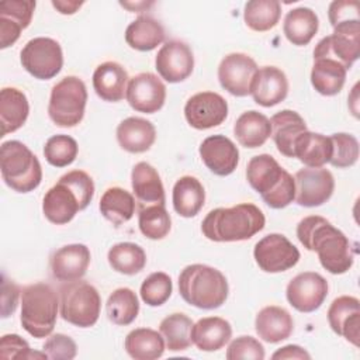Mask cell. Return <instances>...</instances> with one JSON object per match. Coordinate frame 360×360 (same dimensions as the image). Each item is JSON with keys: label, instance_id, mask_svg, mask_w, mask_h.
<instances>
[{"label": "cell", "instance_id": "obj_1", "mask_svg": "<svg viewBox=\"0 0 360 360\" xmlns=\"http://www.w3.org/2000/svg\"><path fill=\"white\" fill-rule=\"evenodd\" d=\"M297 238L311 252H316L321 266L332 274L346 273L354 262L356 250L347 236L326 218L309 215L297 225Z\"/></svg>", "mask_w": 360, "mask_h": 360}, {"label": "cell", "instance_id": "obj_2", "mask_svg": "<svg viewBox=\"0 0 360 360\" xmlns=\"http://www.w3.org/2000/svg\"><path fill=\"white\" fill-rule=\"evenodd\" d=\"M264 224L266 218L259 207L242 202L229 208L211 210L201 222V231L214 242H239L255 236Z\"/></svg>", "mask_w": 360, "mask_h": 360}, {"label": "cell", "instance_id": "obj_3", "mask_svg": "<svg viewBox=\"0 0 360 360\" xmlns=\"http://www.w3.org/2000/svg\"><path fill=\"white\" fill-rule=\"evenodd\" d=\"M246 179L270 208L280 210L294 201V177L271 155L253 156L246 167Z\"/></svg>", "mask_w": 360, "mask_h": 360}, {"label": "cell", "instance_id": "obj_4", "mask_svg": "<svg viewBox=\"0 0 360 360\" xmlns=\"http://www.w3.org/2000/svg\"><path fill=\"white\" fill-rule=\"evenodd\" d=\"M179 292L187 304L195 308L215 309L226 301L229 285L218 269L195 263L181 270Z\"/></svg>", "mask_w": 360, "mask_h": 360}, {"label": "cell", "instance_id": "obj_5", "mask_svg": "<svg viewBox=\"0 0 360 360\" xmlns=\"http://www.w3.org/2000/svg\"><path fill=\"white\" fill-rule=\"evenodd\" d=\"M59 297L46 283H34L21 291V325L32 338H48L56 323Z\"/></svg>", "mask_w": 360, "mask_h": 360}, {"label": "cell", "instance_id": "obj_6", "mask_svg": "<svg viewBox=\"0 0 360 360\" xmlns=\"http://www.w3.org/2000/svg\"><path fill=\"white\" fill-rule=\"evenodd\" d=\"M0 169L4 183L17 193H30L42 180V167L38 158L20 141L1 143Z\"/></svg>", "mask_w": 360, "mask_h": 360}, {"label": "cell", "instance_id": "obj_7", "mask_svg": "<svg viewBox=\"0 0 360 360\" xmlns=\"http://www.w3.org/2000/svg\"><path fill=\"white\" fill-rule=\"evenodd\" d=\"M100 309V294L90 283L80 278L59 287V312L63 321L79 328H90L98 321Z\"/></svg>", "mask_w": 360, "mask_h": 360}, {"label": "cell", "instance_id": "obj_8", "mask_svg": "<svg viewBox=\"0 0 360 360\" xmlns=\"http://www.w3.org/2000/svg\"><path fill=\"white\" fill-rule=\"evenodd\" d=\"M87 89L77 76H66L51 90L48 115L58 127H76L84 117Z\"/></svg>", "mask_w": 360, "mask_h": 360}, {"label": "cell", "instance_id": "obj_9", "mask_svg": "<svg viewBox=\"0 0 360 360\" xmlns=\"http://www.w3.org/2000/svg\"><path fill=\"white\" fill-rule=\"evenodd\" d=\"M22 68L35 79L49 80L63 66V53L58 41L48 37L30 39L20 52Z\"/></svg>", "mask_w": 360, "mask_h": 360}, {"label": "cell", "instance_id": "obj_10", "mask_svg": "<svg viewBox=\"0 0 360 360\" xmlns=\"http://www.w3.org/2000/svg\"><path fill=\"white\" fill-rule=\"evenodd\" d=\"M316 56L332 58L349 70L360 56V20L336 24L333 32L316 44L314 58Z\"/></svg>", "mask_w": 360, "mask_h": 360}, {"label": "cell", "instance_id": "obj_11", "mask_svg": "<svg viewBox=\"0 0 360 360\" xmlns=\"http://www.w3.org/2000/svg\"><path fill=\"white\" fill-rule=\"evenodd\" d=\"M257 266L266 273H281L294 267L300 260V250L281 233H269L253 249Z\"/></svg>", "mask_w": 360, "mask_h": 360}, {"label": "cell", "instance_id": "obj_12", "mask_svg": "<svg viewBox=\"0 0 360 360\" xmlns=\"http://www.w3.org/2000/svg\"><path fill=\"white\" fill-rule=\"evenodd\" d=\"M295 202L301 207H319L333 194L335 179L328 169L304 167L294 176Z\"/></svg>", "mask_w": 360, "mask_h": 360}, {"label": "cell", "instance_id": "obj_13", "mask_svg": "<svg viewBox=\"0 0 360 360\" xmlns=\"http://www.w3.org/2000/svg\"><path fill=\"white\" fill-rule=\"evenodd\" d=\"M257 69L256 62L249 55L242 52L228 53L218 66L219 84L232 96L245 97L250 94Z\"/></svg>", "mask_w": 360, "mask_h": 360}, {"label": "cell", "instance_id": "obj_14", "mask_svg": "<svg viewBox=\"0 0 360 360\" xmlns=\"http://www.w3.org/2000/svg\"><path fill=\"white\" fill-rule=\"evenodd\" d=\"M184 117L190 127L195 129H210L225 121L228 117V103L218 93L201 91L187 100Z\"/></svg>", "mask_w": 360, "mask_h": 360}, {"label": "cell", "instance_id": "obj_15", "mask_svg": "<svg viewBox=\"0 0 360 360\" xmlns=\"http://www.w3.org/2000/svg\"><path fill=\"white\" fill-rule=\"evenodd\" d=\"M328 295V281L315 271L297 274L287 285L285 297L292 308L300 312H314Z\"/></svg>", "mask_w": 360, "mask_h": 360}, {"label": "cell", "instance_id": "obj_16", "mask_svg": "<svg viewBox=\"0 0 360 360\" xmlns=\"http://www.w3.org/2000/svg\"><path fill=\"white\" fill-rule=\"evenodd\" d=\"M155 66L162 79L169 83L186 80L194 69V55L191 48L179 39L165 42L158 51Z\"/></svg>", "mask_w": 360, "mask_h": 360}, {"label": "cell", "instance_id": "obj_17", "mask_svg": "<svg viewBox=\"0 0 360 360\" xmlns=\"http://www.w3.org/2000/svg\"><path fill=\"white\" fill-rule=\"evenodd\" d=\"M125 97L135 111L153 114L165 104L166 86L156 75L143 72L128 80Z\"/></svg>", "mask_w": 360, "mask_h": 360}, {"label": "cell", "instance_id": "obj_18", "mask_svg": "<svg viewBox=\"0 0 360 360\" xmlns=\"http://www.w3.org/2000/svg\"><path fill=\"white\" fill-rule=\"evenodd\" d=\"M80 197L65 180L59 179L44 195L42 211L45 218L55 225H65L70 222L77 211L84 210Z\"/></svg>", "mask_w": 360, "mask_h": 360}, {"label": "cell", "instance_id": "obj_19", "mask_svg": "<svg viewBox=\"0 0 360 360\" xmlns=\"http://www.w3.org/2000/svg\"><path fill=\"white\" fill-rule=\"evenodd\" d=\"M200 156L204 165L217 176H229L239 163L236 145L225 135H211L200 145Z\"/></svg>", "mask_w": 360, "mask_h": 360}, {"label": "cell", "instance_id": "obj_20", "mask_svg": "<svg viewBox=\"0 0 360 360\" xmlns=\"http://www.w3.org/2000/svg\"><path fill=\"white\" fill-rule=\"evenodd\" d=\"M90 250L83 243H70L59 248L51 256V273L59 281L80 280L90 264Z\"/></svg>", "mask_w": 360, "mask_h": 360}, {"label": "cell", "instance_id": "obj_21", "mask_svg": "<svg viewBox=\"0 0 360 360\" xmlns=\"http://www.w3.org/2000/svg\"><path fill=\"white\" fill-rule=\"evenodd\" d=\"M328 322L332 330L347 342L359 346L360 339V301L352 295H342L332 301L328 309Z\"/></svg>", "mask_w": 360, "mask_h": 360}, {"label": "cell", "instance_id": "obj_22", "mask_svg": "<svg viewBox=\"0 0 360 360\" xmlns=\"http://www.w3.org/2000/svg\"><path fill=\"white\" fill-rule=\"evenodd\" d=\"M32 0H7L0 3V48L13 45L25 30L35 10Z\"/></svg>", "mask_w": 360, "mask_h": 360}, {"label": "cell", "instance_id": "obj_23", "mask_svg": "<svg viewBox=\"0 0 360 360\" xmlns=\"http://www.w3.org/2000/svg\"><path fill=\"white\" fill-rule=\"evenodd\" d=\"M250 94L255 103L262 107L277 105L288 94V80L285 73L277 66H263L257 69Z\"/></svg>", "mask_w": 360, "mask_h": 360}, {"label": "cell", "instance_id": "obj_24", "mask_svg": "<svg viewBox=\"0 0 360 360\" xmlns=\"http://www.w3.org/2000/svg\"><path fill=\"white\" fill-rule=\"evenodd\" d=\"M131 184L138 208L166 204L163 183L152 165L146 162L136 163L131 172Z\"/></svg>", "mask_w": 360, "mask_h": 360}, {"label": "cell", "instance_id": "obj_25", "mask_svg": "<svg viewBox=\"0 0 360 360\" xmlns=\"http://www.w3.org/2000/svg\"><path fill=\"white\" fill-rule=\"evenodd\" d=\"M271 138L277 146V150L287 156L294 158L295 141L308 131L304 118L292 110H281L270 118Z\"/></svg>", "mask_w": 360, "mask_h": 360}, {"label": "cell", "instance_id": "obj_26", "mask_svg": "<svg viewBox=\"0 0 360 360\" xmlns=\"http://www.w3.org/2000/svg\"><path fill=\"white\" fill-rule=\"evenodd\" d=\"M127 70L122 65L114 60H108L98 65L93 73L94 91L104 101H121L127 93Z\"/></svg>", "mask_w": 360, "mask_h": 360}, {"label": "cell", "instance_id": "obj_27", "mask_svg": "<svg viewBox=\"0 0 360 360\" xmlns=\"http://www.w3.org/2000/svg\"><path fill=\"white\" fill-rule=\"evenodd\" d=\"M156 139L155 125L141 117H128L117 127L118 145L129 153H143Z\"/></svg>", "mask_w": 360, "mask_h": 360}, {"label": "cell", "instance_id": "obj_28", "mask_svg": "<svg viewBox=\"0 0 360 360\" xmlns=\"http://www.w3.org/2000/svg\"><path fill=\"white\" fill-rule=\"evenodd\" d=\"M255 329L260 339L267 343H278L290 338L294 321L290 312L277 305L262 308L255 319Z\"/></svg>", "mask_w": 360, "mask_h": 360}, {"label": "cell", "instance_id": "obj_29", "mask_svg": "<svg viewBox=\"0 0 360 360\" xmlns=\"http://www.w3.org/2000/svg\"><path fill=\"white\" fill-rule=\"evenodd\" d=\"M232 338L231 323L219 316L198 319L191 328V340L201 352H217Z\"/></svg>", "mask_w": 360, "mask_h": 360}, {"label": "cell", "instance_id": "obj_30", "mask_svg": "<svg viewBox=\"0 0 360 360\" xmlns=\"http://www.w3.org/2000/svg\"><path fill=\"white\" fill-rule=\"evenodd\" d=\"M30 114L27 96L15 87H4L0 91V124L1 135L20 129Z\"/></svg>", "mask_w": 360, "mask_h": 360}, {"label": "cell", "instance_id": "obj_31", "mask_svg": "<svg viewBox=\"0 0 360 360\" xmlns=\"http://www.w3.org/2000/svg\"><path fill=\"white\" fill-rule=\"evenodd\" d=\"M346 73V68L338 60L328 56H316L311 70V84L322 96H335L343 89Z\"/></svg>", "mask_w": 360, "mask_h": 360}, {"label": "cell", "instance_id": "obj_32", "mask_svg": "<svg viewBox=\"0 0 360 360\" xmlns=\"http://www.w3.org/2000/svg\"><path fill=\"white\" fill-rule=\"evenodd\" d=\"M233 134L242 146L249 149L259 148L271 135L270 120L256 110L245 111L238 117L233 125Z\"/></svg>", "mask_w": 360, "mask_h": 360}, {"label": "cell", "instance_id": "obj_33", "mask_svg": "<svg viewBox=\"0 0 360 360\" xmlns=\"http://www.w3.org/2000/svg\"><path fill=\"white\" fill-rule=\"evenodd\" d=\"M172 201L174 211L180 217H195L205 201V191L201 181L194 176L180 177L173 186Z\"/></svg>", "mask_w": 360, "mask_h": 360}, {"label": "cell", "instance_id": "obj_34", "mask_svg": "<svg viewBox=\"0 0 360 360\" xmlns=\"http://www.w3.org/2000/svg\"><path fill=\"white\" fill-rule=\"evenodd\" d=\"M165 37L163 25L150 15H139L125 30L127 44L141 52L155 49L165 41Z\"/></svg>", "mask_w": 360, "mask_h": 360}, {"label": "cell", "instance_id": "obj_35", "mask_svg": "<svg viewBox=\"0 0 360 360\" xmlns=\"http://www.w3.org/2000/svg\"><path fill=\"white\" fill-rule=\"evenodd\" d=\"M332 156V142L329 136L305 131L294 145V158L307 167H323Z\"/></svg>", "mask_w": 360, "mask_h": 360}, {"label": "cell", "instance_id": "obj_36", "mask_svg": "<svg viewBox=\"0 0 360 360\" xmlns=\"http://www.w3.org/2000/svg\"><path fill=\"white\" fill-rule=\"evenodd\" d=\"M319 28V20L314 10L308 7H297L290 10L284 18L283 31L285 38L297 46L311 42Z\"/></svg>", "mask_w": 360, "mask_h": 360}, {"label": "cell", "instance_id": "obj_37", "mask_svg": "<svg viewBox=\"0 0 360 360\" xmlns=\"http://www.w3.org/2000/svg\"><path fill=\"white\" fill-rule=\"evenodd\" d=\"M134 195L121 187H110L100 198V212L112 225L120 226L128 222L135 212Z\"/></svg>", "mask_w": 360, "mask_h": 360}, {"label": "cell", "instance_id": "obj_38", "mask_svg": "<svg viewBox=\"0 0 360 360\" xmlns=\"http://www.w3.org/2000/svg\"><path fill=\"white\" fill-rule=\"evenodd\" d=\"M125 350L135 360H156L165 352V339L150 328H138L125 338Z\"/></svg>", "mask_w": 360, "mask_h": 360}, {"label": "cell", "instance_id": "obj_39", "mask_svg": "<svg viewBox=\"0 0 360 360\" xmlns=\"http://www.w3.org/2000/svg\"><path fill=\"white\" fill-rule=\"evenodd\" d=\"M193 321L181 312H174L162 319L159 325V332L165 339V345L170 352L187 350L191 340Z\"/></svg>", "mask_w": 360, "mask_h": 360}, {"label": "cell", "instance_id": "obj_40", "mask_svg": "<svg viewBox=\"0 0 360 360\" xmlns=\"http://www.w3.org/2000/svg\"><path fill=\"white\" fill-rule=\"evenodd\" d=\"M108 263L117 273L134 276L146 266L145 250L132 242H121L110 248L107 255Z\"/></svg>", "mask_w": 360, "mask_h": 360}, {"label": "cell", "instance_id": "obj_41", "mask_svg": "<svg viewBox=\"0 0 360 360\" xmlns=\"http://www.w3.org/2000/svg\"><path fill=\"white\" fill-rule=\"evenodd\" d=\"M105 311L112 323L120 326L129 325L136 319L139 312L138 297L128 287L117 288L110 294L105 302Z\"/></svg>", "mask_w": 360, "mask_h": 360}, {"label": "cell", "instance_id": "obj_42", "mask_svg": "<svg viewBox=\"0 0 360 360\" xmlns=\"http://www.w3.org/2000/svg\"><path fill=\"white\" fill-rule=\"evenodd\" d=\"M281 15V4L277 0H252L245 4V24L256 32L274 28Z\"/></svg>", "mask_w": 360, "mask_h": 360}, {"label": "cell", "instance_id": "obj_43", "mask_svg": "<svg viewBox=\"0 0 360 360\" xmlns=\"http://www.w3.org/2000/svg\"><path fill=\"white\" fill-rule=\"evenodd\" d=\"M138 210V225L143 236L152 240L167 236L172 228V218L165 205H148Z\"/></svg>", "mask_w": 360, "mask_h": 360}, {"label": "cell", "instance_id": "obj_44", "mask_svg": "<svg viewBox=\"0 0 360 360\" xmlns=\"http://www.w3.org/2000/svg\"><path fill=\"white\" fill-rule=\"evenodd\" d=\"M79 152L77 142L69 135H53L44 146V156L51 166L65 167L75 162Z\"/></svg>", "mask_w": 360, "mask_h": 360}, {"label": "cell", "instance_id": "obj_45", "mask_svg": "<svg viewBox=\"0 0 360 360\" xmlns=\"http://www.w3.org/2000/svg\"><path fill=\"white\" fill-rule=\"evenodd\" d=\"M173 284L169 274L163 271H155L149 274L141 284V298L149 307L163 305L172 295Z\"/></svg>", "mask_w": 360, "mask_h": 360}, {"label": "cell", "instance_id": "obj_46", "mask_svg": "<svg viewBox=\"0 0 360 360\" xmlns=\"http://www.w3.org/2000/svg\"><path fill=\"white\" fill-rule=\"evenodd\" d=\"M329 138L332 142V156L329 163L338 169L353 166L359 159V141L346 132H338Z\"/></svg>", "mask_w": 360, "mask_h": 360}, {"label": "cell", "instance_id": "obj_47", "mask_svg": "<svg viewBox=\"0 0 360 360\" xmlns=\"http://www.w3.org/2000/svg\"><path fill=\"white\" fill-rule=\"evenodd\" d=\"M0 359L3 360H44L48 356L44 352L31 350L27 340L15 333L3 335L0 339Z\"/></svg>", "mask_w": 360, "mask_h": 360}, {"label": "cell", "instance_id": "obj_48", "mask_svg": "<svg viewBox=\"0 0 360 360\" xmlns=\"http://www.w3.org/2000/svg\"><path fill=\"white\" fill-rule=\"evenodd\" d=\"M228 360H239V359H250V360H263L264 359V347L263 345L252 338V336H239L231 342L226 349Z\"/></svg>", "mask_w": 360, "mask_h": 360}, {"label": "cell", "instance_id": "obj_49", "mask_svg": "<svg viewBox=\"0 0 360 360\" xmlns=\"http://www.w3.org/2000/svg\"><path fill=\"white\" fill-rule=\"evenodd\" d=\"M42 352L52 360H72L77 354V346L70 336L55 333L45 340Z\"/></svg>", "mask_w": 360, "mask_h": 360}, {"label": "cell", "instance_id": "obj_50", "mask_svg": "<svg viewBox=\"0 0 360 360\" xmlns=\"http://www.w3.org/2000/svg\"><path fill=\"white\" fill-rule=\"evenodd\" d=\"M359 8L360 4L356 0H336L329 6V21L330 25L335 27L339 22L359 20Z\"/></svg>", "mask_w": 360, "mask_h": 360}, {"label": "cell", "instance_id": "obj_51", "mask_svg": "<svg viewBox=\"0 0 360 360\" xmlns=\"http://www.w3.org/2000/svg\"><path fill=\"white\" fill-rule=\"evenodd\" d=\"M20 288L15 283L10 281L3 276L1 281V318H7L11 314H14L17 304H18V297H20Z\"/></svg>", "mask_w": 360, "mask_h": 360}, {"label": "cell", "instance_id": "obj_52", "mask_svg": "<svg viewBox=\"0 0 360 360\" xmlns=\"http://www.w3.org/2000/svg\"><path fill=\"white\" fill-rule=\"evenodd\" d=\"M271 359L273 360H281V359H301V360L305 359V360H309L311 354L298 345H287V346L278 349L277 352H274L271 354Z\"/></svg>", "mask_w": 360, "mask_h": 360}, {"label": "cell", "instance_id": "obj_53", "mask_svg": "<svg viewBox=\"0 0 360 360\" xmlns=\"http://www.w3.org/2000/svg\"><path fill=\"white\" fill-rule=\"evenodd\" d=\"M52 6L62 14H73L76 13L83 3L82 1H52Z\"/></svg>", "mask_w": 360, "mask_h": 360}]
</instances>
